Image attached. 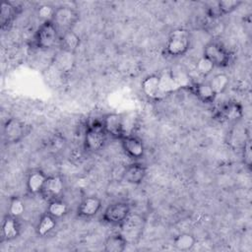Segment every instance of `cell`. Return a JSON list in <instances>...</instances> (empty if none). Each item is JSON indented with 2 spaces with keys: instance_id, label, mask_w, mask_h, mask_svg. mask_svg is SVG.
I'll return each mask as SVG.
<instances>
[{
  "instance_id": "7402d4cb",
  "label": "cell",
  "mask_w": 252,
  "mask_h": 252,
  "mask_svg": "<svg viewBox=\"0 0 252 252\" xmlns=\"http://www.w3.org/2000/svg\"><path fill=\"white\" fill-rule=\"evenodd\" d=\"M56 220H57L56 219H54L47 213L42 215L35 226L36 234L40 237H44L48 235L55 228Z\"/></svg>"
},
{
  "instance_id": "f546056e",
  "label": "cell",
  "mask_w": 252,
  "mask_h": 252,
  "mask_svg": "<svg viewBox=\"0 0 252 252\" xmlns=\"http://www.w3.org/2000/svg\"><path fill=\"white\" fill-rule=\"evenodd\" d=\"M54 12H55V8H53L50 5L43 4V5L39 6L37 9V16H38V18L42 19L43 22L51 21L53 18Z\"/></svg>"
},
{
  "instance_id": "d4e9b609",
  "label": "cell",
  "mask_w": 252,
  "mask_h": 252,
  "mask_svg": "<svg viewBox=\"0 0 252 252\" xmlns=\"http://www.w3.org/2000/svg\"><path fill=\"white\" fill-rule=\"evenodd\" d=\"M15 6L11 2H3L0 11V26L2 30L8 29L15 18Z\"/></svg>"
},
{
  "instance_id": "52a82bcc",
  "label": "cell",
  "mask_w": 252,
  "mask_h": 252,
  "mask_svg": "<svg viewBox=\"0 0 252 252\" xmlns=\"http://www.w3.org/2000/svg\"><path fill=\"white\" fill-rule=\"evenodd\" d=\"M102 124L107 136L115 140H121L126 133L124 118L118 113H107L102 118Z\"/></svg>"
},
{
  "instance_id": "9a60e30c",
  "label": "cell",
  "mask_w": 252,
  "mask_h": 252,
  "mask_svg": "<svg viewBox=\"0 0 252 252\" xmlns=\"http://www.w3.org/2000/svg\"><path fill=\"white\" fill-rule=\"evenodd\" d=\"M242 4L241 1L235 0H222L219 1L214 8L208 9V16L212 19H218L221 16L230 14L234 10H236Z\"/></svg>"
},
{
  "instance_id": "603a6c76",
  "label": "cell",
  "mask_w": 252,
  "mask_h": 252,
  "mask_svg": "<svg viewBox=\"0 0 252 252\" xmlns=\"http://www.w3.org/2000/svg\"><path fill=\"white\" fill-rule=\"evenodd\" d=\"M196 237L189 232H182L173 238L172 244L179 251H189L196 244Z\"/></svg>"
},
{
  "instance_id": "9c48e42d",
  "label": "cell",
  "mask_w": 252,
  "mask_h": 252,
  "mask_svg": "<svg viewBox=\"0 0 252 252\" xmlns=\"http://www.w3.org/2000/svg\"><path fill=\"white\" fill-rule=\"evenodd\" d=\"M63 190L64 181L62 177L59 175H50L47 176L39 194L44 200L49 202L51 200L58 199L63 193Z\"/></svg>"
},
{
  "instance_id": "8fae6325",
  "label": "cell",
  "mask_w": 252,
  "mask_h": 252,
  "mask_svg": "<svg viewBox=\"0 0 252 252\" xmlns=\"http://www.w3.org/2000/svg\"><path fill=\"white\" fill-rule=\"evenodd\" d=\"M102 206L101 200L95 196H88L84 198L78 206L77 216L81 219H92L97 215Z\"/></svg>"
},
{
  "instance_id": "4dcf8cb0",
  "label": "cell",
  "mask_w": 252,
  "mask_h": 252,
  "mask_svg": "<svg viewBox=\"0 0 252 252\" xmlns=\"http://www.w3.org/2000/svg\"><path fill=\"white\" fill-rule=\"evenodd\" d=\"M243 161L245 163V165H247L248 167L251 165V161H252V154H251V145L250 142L247 141L246 144L244 145L243 148Z\"/></svg>"
},
{
  "instance_id": "4316f807",
  "label": "cell",
  "mask_w": 252,
  "mask_h": 252,
  "mask_svg": "<svg viewBox=\"0 0 252 252\" xmlns=\"http://www.w3.org/2000/svg\"><path fill=\"white\" fill-rule=\"evenodd\" d=\"M176 87V81L174 80L170 72H164L159 75V92L160 95L172 92Z\"/></svg>"
},
{
  "instance_id": "83f0119b",
  "label": "cell",
  "mask_w": 252,
  "mask_h": 252,
  "mask_svg": "<svg viewBox=\"0 0 252 252\" xmlns=\"http://www.w3.org/2000/svg\"><path fill=\"white\" fill-rule=\"evenodd\" d=\"M26 212V205L20 197H12L9 202L8 215L20 219Z\"/></svg>"
},
{
  "instance_id": "ba28073f",
  "label": "cell",
  "mask_w": 252,
  "mask_h": 252,
  "mask_svg": "<svg viewBox=\"0 0 252 252\" xmlns=\"http://www.w3.org/2000/svg\"><path fill=\"white\" fill-rule=\"evenodd\" d=\"M26 126L18 118H9L3 126V140L6 144H17L25 136Z\"/></svg>"
},
{
  "instance_id": "cb8c5ba5",
  "label": "cell",
  "mask_w": 252,
  "mask_h": 252,
  "mask_svg": "<svg viewBox=\"0 0 252 252\" xmlns=\"http://www.w3.org/2000/svg\"><path fill=\"white\" fill-rule=\"evenodd\" d=\"M68 205L66 202H64L61 199H54L48 202L46 213L49 214L51 217H53L56 220H59L63 218L68 213Z\"/></svg>"
},
{
  "instance_id": "30bf717a",
  "label": "cell",
  "mask_w": 252,
  "mask_h": 252,
  "mask_svg": "<svg viewBox=\"0 0 252 252\" xmlns=\"http://www.w3.org/2000/svg\"><path fill=\"white\" fill-rule=\"evenodd\" d=\"M120 143L125 155H127L132 159L137 160L143 158L145 148L143 141L139 137L127 134L120 140Z\"/></svg>"
},
{
  "instance_id": "6da1fadb",
  "label": "cell",
  "mask_w": 252,
  "mask_h": 252,
  "mask_svg": "<svg viewBox=\"0 0 252 252\" xmlns=\"http://www.w3.org/2000/svg\"><path fill=\"white\" fill-rule=\"evenodd\" d=\"M107 139L102 120H94L88 124L84 135V148L90 153H96L103 149Z\"/></svg>"
},
{
  "instance_id": "2e32d148",
  "label": "cell",
  "mask_w": 252,
  "mask_h": 252,
  "mask_svg": "<svg viewBox=\"0 0 252 252\" xmlns=\"http://www.w3.org/2000/svg\"><path fill=\"white\" fill-rule=\"evenodd\" d=\"M58 43L64 52L73 54L80 46L81 38L75 32H73V30H71L60 33Z\"/></svg>"
},
{
  "instance_id": "ac0fdd59",
  "label": "cell",
  "mask_w": 252,
  "mask_h": 252,
  "mask_svg": "<svg viewBox=\"0 0 252 252\" xmlns=\"http://www.w3.org/2000/svg\"><path fill=\"white\" fill-rule=\"evenodd\" d=\"M46 178L47 175L42 170L35 169L31 171L27 178V189L29 193L32 195L39 194Z\"/></svg>"
},
{
  "instance_id": "5bb4252c",
  "label": "cell",
  "mask_w": 252,
  "mask_h": 252,
  "mask_svg": "<svg viewBox=\"0 0 252 252\" xmlns=\"http://www.w3.org/2000/svg\"><path fill=\"white\" fill-rule=\"evenodd\" d=\"M119 226L122 227V234L129 241V238L138 236L140 234L143 228V220L138 215L130 214Z\"/></svg>"
},
{
  "instance_id": "5b68a950",
  "label": "cell",
  "mask_w": 252,
  "mask_h": 252,
  "mask_svg": "<svg viewBox=\"0 0 252 252\" xmlns=\"http://www.w3.org/2000/svg\"><path fill=\"white\" fill-rule=\"evenodd\" d=\"M80 15L76 9L70 6H60L55 8V12L51 21L61 33L67 31H71L78 23Z\"/></svg>"
},
{
  "instance_id": "f1b7e54d",
  "label": "cell",
  "mask_w": 252,
  "mask_h": 252,
  "mask_svg": "<svg viewBox=\"0 0 252 252\" xmlns=\"http://www.w3.org/2000/svg\"><path fill=\"white\" fill-rule=\"evenodd\" d=\"M214 68H215V66H214L207 58H205L204 56H202V57L198 60L197 64H196L197 72H198L199 74H201L202 76H204V77L208 76V75L213 71Z\"/></svg>"
},
{
  "instance_id": "44dd1931",
  "label": "cell",
  "mask_w": 252,
  "mask_h": 252,
  "mask_svg": "<svg viewBox=\"0 0 252 252\" xmlns=\"http://www.w3.org/2000/svg\"><path fill=\"white\" fill-rule=\"evenodd\" d=\"M192 91L197 98L204 103H212L217 97V94L214 93L209 83L195 84L192 88Z\"/></svg>"
},
{
  "instance_id": "ffe728a7",
  "label": "cell",
  "mask_w": 252,
  "mask_h": 252,
  "mask_svg": "<svg viewBox=\"0 0 252 252\" xmlns=\"http://www.w3.org/2000/svg\"><path fill=\"white\" fill-rule=\"evenodd\" d=\"M128 244V240L122 233H112L104 241L103 249L106 252H123Z\"/></svg>"
},
{
  "instance_id": "4fadbf2b",
  "label": "cell",
  "mask_w": 252,
  "mask_h": 252,
  "mask_svg": "<svg viewBox=\"0 0 252 252\" xmlns=\"http://www.w3.org/2000/svg\"><path fill=\"white\" fill-rule=\"evenodd\" d=\"M21 233V224L19 222V219L14 218L10 215H7L1 226V237L2 240L12 241L19 237Z\"/></svg>"
},
{
  "instance_id": "3957f363",
  "label": "cell",
  "mask_w": 252,
  "mask_h": 252,
  "mask_svg": "<svg viewBox=\"0 0 252 252\" xmlns=\"http://www.w3.org/2000/svg\"><path fill=\"white\" fill-rule=\"evenodd\" d=\"M60 32L52 21L42 22L33 35V43L39 49H49L59 42Z\"/></svg>"
},
{
  "instance_id": "7c38bea8",
  "label": "cell",
  "mask_w": 252,
  "mask_h": 252,
  "mask_svg": "<svg viewBox=\"0 0 252 252\" xmlns=\"http://www.w3.org/2000/svg\"><path fill=\"white\" fill-rule=\"evenodd\" d=\"M147 175V167L141 162H133L127 165L122 173V179L133 185L141 184Z\"/></svg>"
},
{
  "instance_id": "d6986e66",
  "label": "cell",
  "mask_w": 252,
  "mask_h": 252,
  "mask_svg": "<svg viewBox=\"0 0 252 252\" xmlns=\"http://www.w3.org/2000/svg\"><path fill=\"white\" fill-rule=\"evenodd\" d=\"M143 93L150 98H157L160 95L159 75L151 74L145 77L141 83Z\"/></svg>"
},
{
  "instance_id": "484cf974",
  "label": "cell",
  "mask_w": 252,
  "mask_h": 252,
  "mask_svg": "<svg viewBox=\"0 0 252 252\" xmlns=\"http://www.w3.org/2000/svg\"><path fill=\"white\" fill-rule=\"evenodd\" d=\"M208 83L211 86L214 93L218 95V94H223L228 88L229 77L224 73H219V74H216Z\"/></svg>"
},
{
  "instance_id": "8992f818",
  "label": "cell",
  "mask_w": 252,
  "mask_h": 252,
  "mask_svg": "<svg viewBox=\"0 0 252 252\" xmlns=\"http://www.w3.org/2000/svg\"><path fill=\"white\" fill-rule=\"evenodd\" d=\"M131 214V207L126 202H115L108 205L102 213V221L111 225H120Z\"/></svg>"
},
{
  "instance_id": "7a4b0ae2",
  "label": "cell",
  "mask_w": 252,
  "mask_h": 252,
  "mask_svg": "<svg viewBox=\"0 0 252 252\" xmlns=\"http://www.w3.org/2000/svg\"><path fill=\"white\" fill-rule=\"evenodd\" d=\"M191 36L185 29H175L170 32L165 44V53L171 57H180L190 48Z\"/></svg>"
},
{
  "instance_id": "277c9868",
  "label": "cell",
  "mask_w": 252,
  "mask_h": 252,
  "mask_svg": "<svg viewBox=\"0 0 252 252\" xmlns=\"http://www.w3.org/2000/svg\"><path fill=\"white\" fill-rule=\"evenodd\" d=\"M203 56L215 67H226L231 61L229 50L222 43L216 40L210 41L205 45Z\"/></svg>"
},
{
  "instance_id": "e0dca14e",
  "label": "cell",
  "mask_w": 252,
  "mask_h": 252,
  "mask_svg": "<svg viewBox=\"0 0 252 252\" xmlns=\"http://www.w3.org/2000/svg\"><path fill=\"white\" fill-rule=\"evenodd\" d=\"M243 116L242 106L235 102V101H229L225 104H223L220 110H219V117L223 121L228 122H234L241 119Z\"/></svg>"
}]
</instances>
